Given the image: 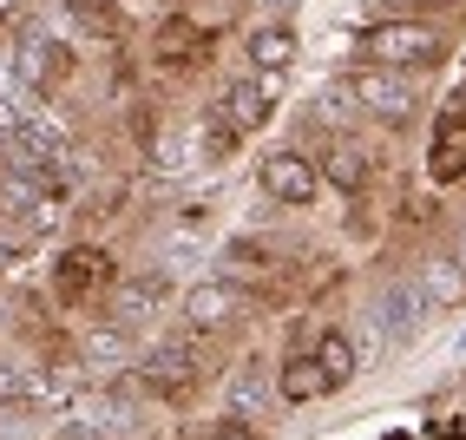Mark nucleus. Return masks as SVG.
<instances>
[{"instance_id": "f257e3e1", "label": "nucleus", "mask_w": 466, "mask_h": 440, "mask_svg": "<svg viewBox=\"0 0 466 440\" xmlns=\"http://www.w3.org/2000/svg\"><path fill=\"white\" fill-rule=\"evenodd\" d=\"M427 316L433 309L420 296V282H388V290L375 296V309H368V342H375V349H408Z\"/></svg>"}, {"instance_id": "f03ea898", "label": "nucleus", "mask_w": 466, "mask_h": 440, "mask_svg": "<svg viewBox=\"0 0 466 440\" xmlns=\"http://www.w3.org/2000/svg\"><path fill=\"white\" fill-rule=\"evenodd\" d=\"M433 53H441V34H433V26L394 20V26H375V34H368V59L388 67V73H408V67H420V59H433Z\"/></svg>"}, {"instance_id": "7ed1b4c3", "label": "nucleus", "mask_w": 466, "mask_h": 440, "mask_svg": "<svg viewBox=\"0 0 466 440\" xmlns=\"http://www.w3.org/2000/svg\"><path fill=\"white\" fill-rule=\"evenodd\" d=\"M59 67H66V46H59L46 26H26L20 46H14V92H34L40 99V86H53Z\"/></svg>"}, {"instance_id": "20e7f679", "label": "nucleus", "mask_w": 466, "mask_h": 440, "mask_svg": "<svg viewBox=\"0 0 466 440\" xmlns=\"http://www.w3.org/2000/svg\"><path fill=\"white\" fill-rule=\"evenodd\" d=\"M349 99H355L361 112H375V118H400V112H414V79L375 67V73H355Z\"/></svg>"}, {"instance_id": "39448f33", "label": "nucleus", "mask_w": 466, "mask_h": 440, "mask_svg": "<svg viewBox=\"0 0 466 440\" xmlns=\"http://www.w3.org/2000/svg\"><path fill=\"white\" fill-rule=\"evenodd\" d=\"M237 302H243L237 282L204 276V282H191V290H184V322H191V329H224V322L237 316Z\"/></svg>"}, {"instance_id": "423d86ee", "label": "nucleus", "mask_w": 466, "mask_h": 440, "mask_svg": "<svg viewBox=\"0 0 466 440\" xmlns=\"http://www.w3.org/2000/svg\"><path fill=\"white\" fill-rule=\"evenodd\" d=\"M263 191L276 204H316V171H309V159H296V151H269L263 159Z\"/></svg>"}, {"instance_id": "0eeeda50", "label": "nucleus", "mask_w": 466, "mask_h": 440, "mask_svg": "<svg viewBox=\"0 0 466 440\" xmlns=\"http://www.w3.org/2000/svg\"><path fill=\"white\" fill-rule=\"evenodd\" d=\"M276 92H283V79H276V73L237 79V86L224 92V118H237V132H257V125L269 118V106H276Z\"/></svg>"}, {"instance_id": "6e6552de", "label": "nucleus", "mask_w": 466, "mask_h": 440, "mask_svg": "<svg viewBox=\"0 0 466 440\" xmlns=\"http://www.w3.org/2000/svg\"><path fill=\"white\" fill-rule=\"evenodd\" d=\"M250 59H257V73H289L296 67V26L289 20H263L250 34Z\"/></svg>"}, {"instance_id": "1a4fd4ad", "label": "nucleus", "mask_w": 466, "mask_h": 440, "mask_svg": "<svg viewBox=\"0 0 466 440\" xmlns=\"http://www.w3.org/2000/svg\"><path fill=\"white\" fill-rule=\"evenodd\" d=\"M138 382H145V388H158V394L184 388V382H191V349H184V342H165V349H151V355L138 362Z\"/></svg>"}, {"instance_id": "9d476101", "label": "nucleus", "mask_w": 466, "mask_h": 440, "mask_svg": "<svg viewBox=\"0 0 466 440\" xmlns=\"http://www.w3.org/2000/svg\"><path fill=\"white\" fill-rule=\"evenodd\" d=\"M420 296H427V309L460 302V296H466V270H460L453 257H433V263L420 270Z\"/></svg>"}, {"instance_id": "9b49d317", "label": "nucleus", "mask_w": 466, "mask_h": 440, "mask_svg": "<svg viewBox=\"0 0 466 440\" xmlns=\"http://www.w3.org/2000/svg\"><path fill=\"white\" fill-rule=\"evenodd\" d=\"M79 427H92L99 440H132V414H126V407H112V401H99V394L79 401Z\"/></svg>"}, {"instance_id": "f8f14e48", "label": "nucleus", "mask_w": 466, "mask_h": 440, "mask_svg": "<svg viewBox=\"0 0 466 440\" xmlns=\"http://www.w3.org/2000/svg\"><path fill=\"white\" fill-rule=\"evenodd\" d=\"M322 388H329L322 362H289V368H283V394H289V401H316Z\"/></svg>"}, {"instance_id": "ddd939ff", "label": "nucleus", "mask_w": 466, "mask_h": 440, "mask_svg": "<svg viewBox=\"0 0 466 440\" xmlns=\"http://www.w3.org/2000/svg\"><path fill=\"white\" fill-rule=\"evenodd\" d=\"M158 296H165V282H138V290H118V322H145L151 309H158Z\"/></svg>"}, {"instance_id": "4468645a", "label": "nucleus", "mask_w": 466, "mask_h": 440, "mask_svg": "<svg viewBox=\"0 0 466 440\" xmlns=\"http://www.w3.org/2000/svg\"><path fill=\"white\" fill-rule=\"evenodd\" d=\"M322 374H329V382H349V368H355V349H349V342H341V329H329L322 335Z\"/></svg>"}, {"instance_id": "2eb2a0df", "label": "nucleus", "mask_w": 466, "mask_h": 440, "mask_svg": "<svg viewBox=\"0 0 466 440\" xmlns=\"http://www.w3.org/2000/svg\"><path fill=\"white\" fill-rule=\"evenodd\" d=\"M86 355H92V362H118V355H132V335H126V329H92Z\"/></svg>"}, {"instance_id": "dca6fc26", "label": "nucleus", "mask_w": 466, "mask_h": 440, "mask_svg": "<svg viewBox=\"0 0 466 440\" xmlns=\"http://www.w3.org/2000/svg\"><path fill=\"white\" fill-rule=\"evenodd\" d=\"M230 414H263V382H257V374L230 382Z\"/></svg>"}, {"instance_id": "f3484780", "label": "nucleus", "mask_w": 466, "mask_h": 440, "mask_svg": "<svg viewBox=\"0 0 466 440\" xmlns=\"http://www.w3.org/2000/svg\"><path fill=\"white\" fill-rule=\"evenodd\" d=\"M198 257H204V243H198V237H171V243H165V263H171V270H191Z\"/></svg>"}, {"instance_id": "a211bd4d", "label": "nucleus", "mask_w": 466, "mask_h": 440, "mask_svg": "<svg viewBox=\"0 0 466 440\" xmlns=\"http://www.w3.org/2000/svg\"><path fill=\"white\" fill-rule=\"evenodd\" d=\"M184 159H191V132H177V125H171V132L158 138V165H184Z\"/></svg>"}, {"instance_id": "6ab92c4d", "label": "nucleus", "mask_w": 466, "mask_h": 440, "mask_svg": "<svg viewBox=\"0 0 466 440\" xmlns=\"http://www.w3.org/2000/svg\"><path fill=\"white\" fill-rule=\"evenodd\" d=\"M66 7L79 20H92V26H112V0H66Z\"/></svg>"}, {"instance_id": "aec40b11", "label": "nucleus", "mask_w": 466, "mask_h": 440, "mask_svg": "<svg viewBox=\"0 0 466 440\" xmlns=\"http://www.w3.org/2000/svg\"><path fill=\"white\" fill-rule=\"evenodd\" d=\"M20 394H26V374H20L7 355H0V401H20Z\"/></svg>"}, {"instance_id": "412c9836", "label": "nucleus", "mask_w": 466, "mask_h": 440, "mask_svg": "<svg viewBox=\"0 0 466 440\" xmlns=\"http://www.w3.org/2000/svg\"><path fill=\"white\" fill-rule=\"evenodd\" d=\"M217 440H257V427H224Z\"/></svg>"}, {"instance_id": "4be33fe9", "label": "nucleus", "mask_w": 466, "mask_h": 440, "mask_svg": "<svg viewBox=\"0 0 466 440\" xmlns=\"http://www.w3.org/2000/svg\"><path fill=\"white\" fill-rule=\"evenodd\" d=\"M453 368H466V329H460V342H453V355H447Z\"/></svg>"}, {"instance_id": "5701e85b", "label": "nucleus", "mask_w": 466, "mask_h": 440, "mask_svg": "<svg viewBox=\"0 0 466 440\" xmlns=\"http://www.w3.org/2000/svg\"><path fill=\"white\" fill-rule=\"evenodd\" d=\"M453 263H460V270H466V224H460V250H453Z\"/></svg>"}, {"instance_id": "b1692460", "label": "nucleus", "mask_w": 466, "mask_h": 440, "mask_svg": "<svg viewBox=\"0 0 466 440\" xmlns=\"http://www.w3.org/2000/svg\"><path fill=\"white\" fill-rule=\"evenodd\" d=\"M7 7H14V0H0V14H7Z\"/></svg>"}]
</instances>
